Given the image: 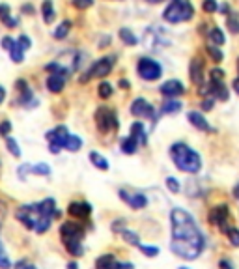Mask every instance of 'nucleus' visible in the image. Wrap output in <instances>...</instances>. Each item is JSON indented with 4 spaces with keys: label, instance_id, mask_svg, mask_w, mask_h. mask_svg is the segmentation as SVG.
Listing matches in <instances>:
<instances>
[{
    "label": "nucleus",
    "instance_id": "10",
    "mask_svg": "<svg viewBox=\"0 0 239 269\" xmlns=\"http://www.w3.org/2000/svg\"><path fill=\"white\" fill-rule=\"evenodd\" d=\"M95 125H98L101 133H109L111 129H116L118 127L116 114L111 109H107V107H99L95 110Z\"/></svg>",
    "mask_w": 239,
    "mask_h": 269
},
{
    "label": "nucleus",
    "instance_id": "16",
    "mask_svg": "<svg viewBox=\"0 0 239 269\" xmlns=\"http://www.w3.org/2000/svg\"><path fill=\"white\" fill-rule=\"evenodd\" d=\"M187 120H189L190 125H193V127H197L198 131H204V133H213L215 131V129L209 125V122L206 120V116H204L202 112L190 110V112H187Z\"/></svg>",
    "mask_w": 239,
    "mask_h": 269
},
{
    "label": "nucleus",
    "instance_id": "37",
    "mask_svg": "<svg viewBox=\"0 0 239 269\" xmlns=\"http://www.w3.org/2000/svg\"><path fill=\"white\" fill-rule=\"evenodd\" d=\"M138 249L142 251V254H146L148 258H155L159 254V249L157 247H150V245H138Z\"/></svg>",
    "mask_w": 239,
    "mask_h": 269
},
{
    "label": "nucleus",
    "instance_id": "46",
    "mask_svg": "<svg viewBox=\"0 0 239 269\" xmlns=\"http://www.w3.org/2000/svg\"><path fill=\"white\" fill-rule=\"evenodd\" d=\"M213 103H215V99L213 98H206L202 101V109L204 110H211L213 109Z\"/></svg>",
    "mask_w": 239,
    "mask_h": 269
},
{
    "label": "nucleus",
    "instance_id": "9",
    "mask_svg": "<svg viewBox=\"0 0 239 269\" xmlns=\"http://www.w3.org/2000/svg\"><path fill=\"white\" fill-rule=\"evenodd\" d=\"M69 129L66 125H56L55 129L47 131V141H49V152L51 153H60V150H64V142L68 139Z\"/></svg>",
    "mask_w": 239,
    "mask_h": 269
},
{
    "label": "nucleus",
    "instance_id": "42",
    "mask_svg": "<svg viewBox=\"0 0 239 269\" xmlns=\"http://www.w3.org/2000/svg\"><path fill=\"white\" fill-rule=\"evenodd\" d=\"M10 17H12V15H10V6H8V4H0V21L6 23Z\"/></svg>",
    "mask_w": 239,
    "mask_h": 269
},
{
    "label": "nucleus",
    "instance_id": "57",
    "mask_svg": "<svg viewBox=\"0 0 239 269\" xmlns=\"http://www.w3.org/2000/svg\"><path fill=\"white\" fill-rule=\"evenodd\" d=\"M25 269H37L36 265H30V263H26V267Z\"/></svg>",
    "mask_w": 239,
    "mask_h": 269
},
{
    "label": "nucleus",
    "instance_id": "41",
    "mask_svg": "<svg viewBox=\"0 0 239 269\" xmlns=\"http://www.w3.org/2000/svg\"><path fill=\"white\" fill-rule=\"evenodd\" d=\"M17 45L21 47L23 51H26V49H30L32 47V41H30V37L26 36V34H23V36H19V39H17Z\"/></svg>",
    "mask_w": 239,
    "mask_h": 269
},
{
    "label": "nucleus",
    "instance_id": "33",
    "mask_svg": "<svg viewBox=\"0 0 239 269\" xmlns=\"http://www.w3.org/2000/svg\"><path fill=\"white\" fill-rule=\"evenodd\" d=\"M112 84L111 82H101V84L98 86V94H99V98L101 99H109L112 96Z\"/></svg>",
    "mask_w": 239,
    "mask_h": 269
},
{
    "label": "nucleus",
    "instance_id": "31",
    "mask_svg": "<svg viewBox=\"0 0 239 269\" xmlns=\"http://www.w3.org/2000/svg\"><path fill=\"white\" fill-rule=\"evenodd\" d=\"M226 25H228V28H230V32H233V34H239V13H235V12L228 13Z\"/></svg>",
    "mask_w": 239,
    "mask_h": 269
},
{
    "label": "nucleus",
    "instance_id": "60",
    "mask_svg": "<svg viewBox=\"0 0 239 269\" xmlns=\"http://www.w3.org/2000/svg\"><path fill=\"white\" fill-rule=\"evenodd\" d=\"M228 269H233V267H228Z\"/></svg>",
    "mask_w": 239,
    "mask_h": 269
},
{
    "label": "nucleus",
    "instance_id": "30",
    "mask_svg": "<svg viewBox=\"0 0 239 269\" xmlns=\"http://www.w3.org/2000/svg\"><path fill=\"white\" fill-rule=\"evenodd\" d=\"M120 234H122L123 241H127L129 245H133V247H138V245H140V241H138L140 238H138L135 232H131V230H127V228H123Z\"/></svg>",
    "mask_w": 239,
    "mask_h": 269
},
{
    "label": "nucleus",
    "instance_id": "3",
    "mask_svg": "<svg viewBox=\"0 0 239 269\" xmlns=\"http://www.w3.org/2000/svg\"><path fill=\"white\" fill-rule=\"evenodd\" d=\"M19 222H23L28 230H34L37 234H45L49 230L53 219L51 217H45V215L39 211V206L37 204H30V206H21L15 213Z\"/></svg>",
    "mask_w": 239,
    "mask_h": 269
},
{
    "label": "nucleus",
    "instance_id": "17",
    "mask_svg": "<svg viewBox=\"0 0 239 269\" xmlns=\"http://www.w3.org/2000/svg\"><path fill=\"white\" fill-rule=\"evenodd\" d=\"M189 75H190V80L197 86L204 84V62L200 60V58H193V60H190Z\"/></svg>",
    "mask_w": 239,
    "mask_h": 269
},
{
    "label": "nucleus",
    "instance_id": "28",
    "mask_svg": "<svg viewBox=\"0 0 239 269\" xmlns=\"http://www.w3.org/2000/svg\"><path fill=\"white\" fill-rule=\"evenodd\" d=\"M114 262H116L114 254H103V256H99L95 260V269H111V265Z\"/></svg>",
    "mask_w": 239,
    "mask_h": 269
},
{
    "label": "nucleus",
    "instance_id": "5",
    "mask_svg": "<svg viewBox=\"0 0 239 269\" xmlns=\"http://www.w3.org/2000/svg\"><path fill=\"white\" fill-rule=\"evenodd\" d=\"M193 15H195V8L190 4V0H172L163 12V19L166 23H172V25L190 21Z\"/></svg>",
    "mask_w": 239,
    "mask_h": 269
},
{
    "label": "nucleus",
    "instance_id": "34",
    "mask_svg": "<svg viewBox=\"0 0 239 269\" xmlns=\"http://www.w3.org/2000/svg\"><path fill=\"white\" fill-rule=\"evenodd\" d=\"M6 148L10 150V153H12L13 157H21V148H19V144H17L15 139L6 137Z\"/></svg>",
    "mask_w": 239,
    "mask_h": 269
},
{
    "label": "nucleus",
    "instance_id": "18",
    "mask_svg": "<svg viewBox=\"0 0 239 269\" xmlns=\"http://www.w3.org/2000/svg\"><path fill=\"white\" fill-rule=\"evenodd\" d=\"M208 94L213 99H217V101H226L228 96H230L222 80H211L208 86Z\"/></svg>",
    "mask_w": 239,
    "mask_h": 269
},
{
    "label": "nucleus",
    "instance_id": "47",
    "mask_svg": "<svg viewBox=\"0 0 239 269\" xmlns=\"http://www.w3.org/2000/svg\"><path fill=\"white\" fill-rule=\"evenodd\" d=\"M4 99H6V90H4V86H0V105L4 103Z\"/></svg>",
    "mask_w": 239,
    "mask_h": 269
},
{
    "label": "nucleus",
    "instance_id": "12",
    "mask_svg": "<svg viewBox=\"0 0 239 269\" xmlns=\"http://www.w3.org/2000/svg\"><path fill=\"white\" fill-rule=\"evenodd\" d=\"M118 195H120V198L127 204L129 208H133V209H144L148 206V198H146V195H142V193H133V191H127V189H120L118 191Z\"/></svg>",
    "mask_w": 239,
    "mask_h": 269
},
{
    "label": "nucleus",
    "instance_id": "29",
    "mask_svg": "<svg viewBox=\"0 0 239 269\" xmlns=\"http://www.w3.org/2000/svg\"><path fill=\"white\" fill-rule=\"evenodd\" d=\"M69 28H71V21H62L60 25H58V28L53 32L55 39H64L69 34Z\"/></svg>",
    "mask_w": 239,
    "mask_h": 269
},
{
    "label": "nucleus",
    "instance_id": "38",
    "mask_svg": "<svg viewBox=\"0 0 239 269\" xmlns=\"http://www.w3.org/2000/svg\"><path fill=\"white\" fill-rule=\"evenodd\" d=\"M226 236H228V239H230V243H232L233 247H239V230L237 228L230 227L226 230Z\"/></svg>",
    "mask_w": 239,
    "mask_h": 269
},
{
    "label": "nucleus",
    "instance_id": "26",
    "mask_svg": "<svg viewBox=\"0 0 239 269\" xmlns=\"http://www.w3.org/2000/svg\"><path fill=\"white\" fill-rule=\"evenodd\" d=\"M179 110H181V103L176 101V99H168V101L163 103V107H161V112H163V114H178Z\"/></svg>",
    "mask_w": 239,
    "mask_h": 269
},
{
    "label": "nucleus",
    "instance_id": "48",
    "mask_svg": "<svg viewBox=\"0 0 239 269\" xmlns=\"http://www.w3.org/2000/svg\"><path fill=\"white\" fill-rule=\"evenodd\" d=\"M232 86H233V90H235V94H239V77H235V79H233Z\"/></svg>",
    "mask_w": 239,
    "mask_h": 269
},
{
    "label": "nucleus",
    "instance_id": "36",
    "mask_svg": "<svg viewBox=\"0 0 239 269\" xmlns=\"http://www.w3.org/2000/svg\"><path fill=\"white\" fill-rule=\"evenodd\" d=\"M166 189L170 191L172 195H178L179 191H181V185H179V182L176 180V177L168 176L166 177Z\"/></svg>",
    "mask_w": 239,
    "mask_h": 269
},
{
    "label": "nucleus",
    "instance_id": "52",
    "mask_svg": "<svg viewBox=\"0 0 239 269\" xmlns=\"http://www.w3.org/2000/svg\"><path fill=\"white\" fill-rule=\"evenodd\" d=\"M233 196H235V198L239 200V184L235 185V187H233Z\"/></svg>",
    "mask_w": 239,
    "mask_h": 269
},
{
    "label": "nucleus",
    "instance_id": "58",
    "mask_svg": "<svg viewBox=\"0 0 239 269\" xmlns=\"http://www.w3.org/2000/svg\"><path fill=\"white\" fill-rule=\"evenodd\" d=\"M237 71H239V58H237Z\"/></svg>",
    "mask_w": 239,
    "mask_h": 269
},
{
    "label": "nucleus",
    "instance_id": "14",
    "mask_svg": "<svg viewBox=\"0 0 239 269\" xmlns=\"http://www.w3.org/2000/svg\"><path fill=\"white\" fill-rule=\"evenodd\" d=\"M159 92L168 99H176V98H179V96H183L185 94V86L181 84L178 79H170V80H166V82L161 84Z\"/></svg>",
    "mask_w": 239,
    "mask_h": 269
},
{
    "label": "nucleus",
    "instance_id": "51",
    "mask_svg": "<svg viewBox=\"0 0 239 269\" xmlns=\"http://www.w3.org/2000/svg\"><path fill=\"white\" fill-rule=\"evenodd\" d=\"M120 86H122V88H129V86H131V84H129V80L122 79V80H120Z\"/></svg>",
    "mask_w": 239,
    "mask_h": 269
},
{
    "label": "nucleus",
    "instance_id": "19",
    "mask_svg": "<svg viewBox=\"0 0 239 269\" xmlns=\"http://www.w3.org/2000/svg\"><path fill=\"white\" fill-rule=\"evenodd\" d=\"M68 213L77 217V219H86L88 215L92 213V206L88 202H71L68 208Z\"/></svg>",
    "mask_w": 239,
    "mask_h": 269
},
{
    "label": "nucleus",
    "instance_id": "27",
    "mask_svg": "<svg viewBox=\"0 0 239 269\" xmlns=\"http://www.w3.org/2000/svg\"><path fill=\"white\" fill-rule=\"evenodd\" d=\"M90 161H92V165L99 170H109V161L105 159L101 153L98 152H92L90 153Z\"/></svg>",
    "mask_w": 239,
    "mask_h": 269
},
{
    "label": "nucleus",
    "instance_id": "44",
    "mask_svg": "<svg viewBox=\"0 0 239 269\" xmlns=\"http://www.w3.org/2000/svg\"><path fill=\"white\" fill-rule=\"evenodd\" d=\"M209 75H211V80H222L224 79V71H222L221 67H213V69L209 71Z\"/></svg>",
    "mask_w": 239,
    "mask_h": 269
},
{
    "label": "nucleus",
    "instance_id": "32",
    "mask_svg": "<svg viewBox=\"0 0 239 269\" xmlns=\"http://www.w3.org/2000/svg\"><path fill=\"white\" fill-rule=\"evenodd\" d=\"M30 172L32 174H37V176H49L51 166L47 163H37V165H30Z\"/></svg>",
    "mask_w": 239,
    "mask_h": 269
},
{
    "label": "nucleus",
    "instance_id": "8",
    "mask_svg": "<svg viewBox=\"0 0 239 269\" xmlns=\"http://www.w3.org/2000/svg\"><path fill=\"white\" fill-rule=\"evenodd\" d=\"M208 219H209V222H211L213 227H219L224 234H226L228 228L232 227V225H230V209H228L226 204L213 206V208L209 209Z\"/></svg>",
    "mask_w": 239,
    "mask_h": 269
},
{
    "label": "nucleus",
    "instance_id": "20",
    "mask_svg": "<svg viewBox=\"0 0 239 269\" xmlns=\"http://www.w3.org/2000/svg\"><path fill=\"white\" fill-rule=\"evenodd\" d=\"M131 137L135 139L138 144H146L148 142V134H146V127L142 122H135L131 125Z\"/></svg>",
    "mask_w": 239,
    "mask_h": 269
},
{
    "label": "nucleus",
    "instance_id": "54",
    "mask_svg": "<svg viewBox=\"0 0 239 269\" xmlns=\"http://www.w3.org/2000/svg\"><path fill=\"white\" fill-rule=\"evenodd\" d=\"M68 269H79V265H77L75 262H69L68 263Z\"/></svg>",
    "mask_w": 239,
    "mask_h": 269
},
{
    "label": "nucleus",
    "instance_id": "55",
    "mask_svg": "<svg viewBox=\"0 0 239 269\" xmlns=\"http://www.w3.org/2000/svg\"><path fill=\"white\" fill-rule=\"evenodd\" d=\"M148 4H161V2H165V0H146Z\"/></svg>",
    "mask_w": 239,
    "mask_h": 269
},
{
    "label": "nucleus",
    "instance_id": "40",
    "mask_svg": "<svg viewBox=\"0 0 239 269\" xmlns=\"http://www.w3.org/2000/svg\"><path fill=\"white\" fill-rule=\"evenodd\" d=\"M71 4L77 10H88L90 6H93V0H71Z\"/></svg>",
    "mask_w": 239,
    "mask_h": 269
},
{
    "label": "nucleus",
    "instance_id": "1",
    "mask_svg": "<svg viewBox=\"0 0 239 269\" xmlns=\"http://www.w3.org/2000/svg\"><path fill=\"white\" fill-rule=\"evenodd\" d=\"M170 249L174 254H178L183 260H197L198 254H202L206 241L200 232L198 225L181 208H174L170 211Z\"/></svg>",
    "mask_w": 239,
    "mask_h": 269
},
{
    "label": "nucleus",
    "instance_id": "53",
    "mask_svg": "<svg viewBox=\"0 0 239 269\" xmlns=\"http://www.w3.org/2000/svg\"><path fill=\"white\" fill-rule=\"evenodd\" d=\"M122 269H135L133 263H122Z\"/></svg>",
    "mask_w": 239,
    "mask_h": 269
},
{
    "label": "nucleus",
    "instance_id": "43",
    "mask_svg": "<svg viewBox=\"0 0 239 269\" xmlns=\"http://www.w3.org/2000/svg\"><path fill=\"white\" fill-rule=\"evenodd\" d=\"M10 133H12V122H10V120H4V122L0 123V134H2V137H8Z\"/></svg>",
    "mask_w": 239,
    "mask_h": 269
},
{
    "label": "nucleus",
    "instance_id": "23",
    "mask_svg": "<svg viewBox=\"0 0 239 269\" xmlns=\"http://www.w3.org/2000/svg\"><path fill=\"white\" fill-rule=\"evenodd\" d=\"M209 39H211V45H217V47L224 45V41H226V37H224V32H222L219 26H213V28L209 30Z\"/></svg>",
    "mask_w": 239,
    "mask_h": 269
},
{
    "label": "nucleus",
    "instance_id": "6",
    "mask_svg": "<svg viewBox=\"0 0 239 269\" xmlns=\"http://www.w3.org/2000/svg\"><path fill=\"white\" fill-rule=\"evenodd\" d=\"M136 73H138L140 79L148 80V82H154V80L161 79L163 67H161V64L157 60L144 56V58H138V62H136Z\"/></svg>",
    "mask_w": 239,
    "mask_h": 269
},
{
    "label": "nucleus",
    "instance_id": "39",
    "mask_svg": "<svg viewBox=\"0 0 239 269\" xmlns=\"http://www.w3.org/2000/svg\"><path fill=\"white\" fill-rule=\"evenodd\" d=\"M202 10L206 13H215L219 10V2H217V0H204Z\"/></svg>",
    "mask_w": 239,
    "mask_h": 269
},
{
    "label": "nucleus",
    "instance_id": "13",
    "mask_svg": "<svg viewBox=\"0 0 239 269\" xmlns=\"http://www.w3.org/2000/svg\"><path fill=\"white\" fill-rule=\"evenodd\" d=\"M69 77V71L68 69H62V71H58V73H51L49 77H47V90L53 94H60L62 90H64V86H66V80H68Z\"/></svg>",
    "mask_w": 239,
    "mask_h": 269
},
{
    "label": "nucleus",
    "instance_id": "2",
    "mask_svg": "<svg viewBox=\"0 0 239 269\" xmlns=\"http://www.w3.org/2000/svg\"><path fill=\"white\" fill-rule=\"evenodd\" d=\"M170 157L174 161V165L178 166L181 172H187V174H198L202 168V157L190 146H187L185 142L172 144Z\"/></svg>",
    "mask_w": 239,
    "mask_h": 269
},
{
    "label": "nucleus",
    "instance_id": "11",
    "mask_svg": "<svg viewBox=\"0 0 239 269\" xmlns=\"http://www.w3.org/2000/svg\"><path fill=\"white\" fill-rule=\"evenodd\" d=\"M131 114L135 118H150V120H154V122L157 120L154 105L144 98H136L135 101L131 103Z\"/></svg>",
    "mask_w": 239,
    "mask_h": 269
},
{
    "label": "nucleus",
    "instance_id": "7",
    "mask_svg": "<svg viewBox=\"0 0 239 269\" xmlns=\"http://www.w3.org/2000/svg\"><path fill=\"white\" fill-rule=\"evenodd\" d=\"M114 64H116V58H114V56H105V58H99V60L90 67V71L84 73V77H80L79 80L80 82H88V80L93 79V77L103 79V77H107V75L112 71Z\"/></svg>",
    "mask_w": 239,
    "mask_h": 269
},
{
    "label": "nucleus",
    "instance_id": "15",
    "mask_svg": "<svg viewBox=\"0 0 239 269\" xmlns=\"http://www.w3.org/2000/svg\"><path fill=\"white\" fill-rule=\"evenodd\" d=\"M0 43H2V49H6L8 53H10V56H12V60L15 62V64H21V62L25 60V51L19 47L17 41H15L13 37L4 36Z\"/></svg>",
    "mask_w": 239,
    "mask_h": 269
},
{
    "label": "nucleus",
    "instance_id": "22",
    "mask_svg": "<svg viewBox=\"0 0 239 269\" xmlns=\"http://www.w3.org/2000/svg\"><path fill=\"white\" fill-rule=\"evenodd\" d=\"M41 13H43V21L47 23V25H51L53 21H55V6H53V2L51 0H43L41 4Z\"/></svg>",
    "mask_w": 239,
    "mask_h": 269
},
{
    "label": "nucleus",
    "instance_id": "24",
    "mask_svg": "<svg viewBox=\"0 0 239 269\" xmlns=\"http://www.w3.org/2000/svg\"><path fill=\"white\" fill-rule=\"evenodd\" d=\"M80 146H82V141H80L77 134H68V139L64 142V150H68V152H79Z\"/></svg>",
    "mask_w": 239,
    "mask_h": 269
},
{
    "label": "nucleus",
    "instance_id": "21",
    "mask_svg": "<svg viewBox=\"0 0 239 269\" xmlns=\"http://www.w3.org/2000/svg\"><path fill=\"white\" fill-rule=\"evenodd\" d=\"M120 150H122L125 155H133V153L138 150V142L129 134V137H125V139H122V142H120Z\"/></svg>",
    "mask_w": 239,
    "mask_h": 269
},
{
    "label": "nucleus",
    "instance_id": "4",
    "mask_svg": "<svg viewBox=\"0 0 239 269\" xmlns=\"http://www.w3.org/2000/svg\"><path fill=\"white\" fill-rule=\"evenodd\" d=\"M82 236H84V228L73 222V220H68V222H64L60 227V238H62V243L64 247L68 249L69 254H73V256H82Z\"/></svg>",
    "mask_w": 239,
    "mask_h": 269
},
{
    "label": "nucleus",
    "instance_id": "35",
    "mask_svg": "<svg viewBox=\"0 0 239 269\" xmlns=\"http://www.w3.org/2000/svg\"><path fill=\"white\" fill-rule=\"evenodd\" d=\"M206 51H208V55L211 56L215 62L224 60V55H222V51L219 49V47H215V45H206Z\"/></svg>",
    "mask_w": 239,
    "mask_h": 269
},
{
    "label": "nucleus",
    "instance_id": "45",
    "mask_svg": "<svg viewBox=\"0 0 239 269\" xmlns=\"http://www.w3.org/2000/svg\"><path fill=\"white\" fill-rule=\"evenodd\" d=\"M28 172H30V165H28V163H25V165L19 166V168H17L19 180H26V176H28Z\"/></svg>",
    "mask_w": 239,
    "mask_h": 269
},
{
    "label": "nucleus",
    "instance_id": "50",
    "mask_svg": "<svg viewBox=\"0 0 239 269\" xmlns=\"http://www.w3.org/2000/svg\"><path fill=\"white\" fill-rule=\"evenodd\" d=\"M23 12H26V13H32V12H34V8H32L30 4H26V6H23Z\"/></svg>",
    "mask_w": 239,
    "mask_h": 269
},
{
    "label": "nucleus",
    "instance_id": "49",
    "mask_svg": "<svg viewBox=\"0 0 239 269\" xmlns=\"http://www.w3.org/2000/svg\"><path fill=\"white\" fill-rule=\"evenodd\" d=\"M26 267V262L25 260H19L17 263H15V269H25Z\"/></svg>",
    "mask_w": 239,
    "mask_h": 269
},
{
    "label": "nucleus",
    "instance_id": "56",
    "mask_svg": "<svg viewBox=\"0 0 239 269\" xmlns=\"http://www.w3.org/2000/svg\"><path fill=\"white\" fill-rule=\"evenodd\" d=\"M4 256H6V251L2 249V243H0V258H4Z\"/></svg>",
    "mask_w": 239,
    "mask_h": 269
},
{
    "label": "nucleus",
    "instance_id": "59",
    "mask_svg": "<svg viewBox=\"0 0 239 269\" xmlns=\"http://www.w3.org/2000/svg\"><path fill=\"white\" fill-rule=\"evenodd\" d=\"M179 269H189V267H179Z\"/></svg>",
    "mask_w": 239,
    "mask_h": 269
},
{
    "label": "nucleus",
    "instance_id": "25",
    "mask_svg": "<svg viewBox=\"0 0 239 269\" xmlns=\"http://www.w3.org/2000/svg\"><path fill=\"white\" fill-rule=\"evenodd\" d=\"M120 39L125 45H129V47H135L136 43H138V39H136V36L133 34L131 28H120Z\"/></svg>",
    "mask_w": 239,
    "mask_h": 269
}]
</instances>
